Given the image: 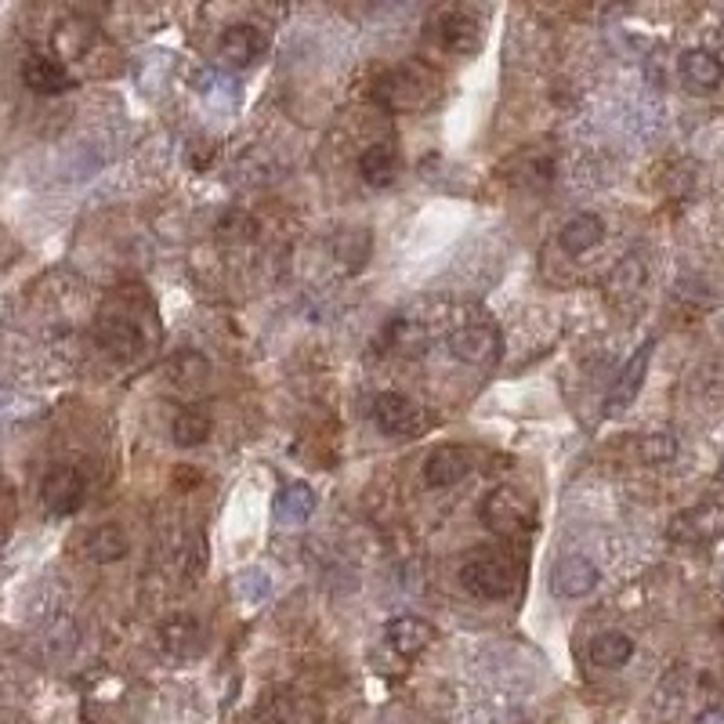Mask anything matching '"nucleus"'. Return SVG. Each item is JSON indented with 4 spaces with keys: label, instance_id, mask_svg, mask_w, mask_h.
I'll return each mask as SVG.
<instances>
[{
    "label": "nucleus",
    "instance_id": "obj_1",
    "mask_svg": "<svg viewBox=\"0 0 724 724\" xmlns=\"http://www.w3.org/2000/svg\"><path fill=\"white\" fill-rule=\"evenodd\" d=\"M438 95H443V84L421 62L395 65V70L377 76V84H373V98L391 112H424L435 106Z\"/></svg>",
    "mask_w": 724,
    "mask_h": 724
},
{
    "label": "nucleus",
    "instance_id": "obj_2",
    "mask_svg": "<svg viewBox=\"0 0 724 724\" xmlns=\"http://www.w3.org/2000/svg\"><path fill=\"white\" fill-rule=\"evenodd\" d=\"M463 591H471L482 602H500L515 591V565L496 551H474L460 569Z\"/></svg>",
    "mask_w": 724,
    "mask_h": 724
},
{
    "label": "nucleus",
    "instance_id": "obj_3",
    "mask_svg": "<svg viewBox=\"0 0 724 724\" xmlns=\"http://www.w3.org/2000/svg\"><path fill=\"white\" fill-rule=\"evenodd\" d=\"M479 518L493 536L511 540V536L529 533V526H533V504L518 490H511V485H496V490L485 493Z\"/></svg>",
    "mask_w": 724,
    "mask_h": 724
},
{
    "label": "nucleus",
    "instance_id": "obj_4",
    "mask_svg": "<svg viewBox=\"0 0 724 724\" xmlns=\"http://www.w3.org/2000/svg\"><path fill=\"white\" fill-rule=\"evenodd\" d=\"M95 341L112 362H134L145 348V334L131 315L106 312V315H98V323H95Z\"/></svg>",
    "mask_w": 724,
    "mask_h": 724
},
{
    "label": "nucleus",
    "instance_id": "obj_5",
    "mask_svg": "<svg viewBox=\"0 0 724 724\" xmlns=\"http://www.w3.org/2000/svg\"><path fill=\"white\" fill-rule=\"evenodd\" d=\"M446 348H449L452 359L468 362V366H496L500 355H504L500 334H496L493 326H485V323H471V326L452 330L446 337Z\"/></svg>",
    "mask_w": 724,
    "mask_h": 724
},
{
    "label": "nucleus",
    "instance_id": "obj_6",
    "mask_svg": "<svg viewBox=\"0 0 724 724\" xmlns=\"http://www.w3.org/2000/svg\"><path fill=\"white\" fill-rule=\"evenodd\" d=\"M427 37L452 55H471V51H479V44H482V26L468 11L449 8L427 19Z\"/></svg>",
    "mask_w": 724,
    "mask_h": 724
},
{
    "label": "nucleus",
    "instance_id": "obj_7",
    "mask_svg": "<svg viewBox=\"0 0 724 724\" xmlns=\"http://www.w3.org/2000/svg\"><path fill=\"white\" fill-rule=\"evenodd\" d=\"M87 496V482L84 474L73 468V463H55V468L44 474L40 482V500L51 515H73L81 511Z\"/></svg>",
    "mask_w": 724,
    "mask_h": 724
},
{
    "label": "nucleus",
    "instance_id": "obj_8",
    "mask_svg": "<svg viewBox=\"0 0 724 724\" xmlns=\"http://www.w3.org/2000/svg\"><path fill=\"white\" fill-rule=\"evenodd\" d=\"M373 421H377V427L384 435H417L424 424V413L421 406H417L413 399H406V395L399 391H384L373 399Z\"/></svg>",
    "mask_w": 724,
    "mask_h": 724
},
{
    "label": "nucleus",
    "instance_id": "obj_9",
    "mask_svg": "<svg viewBox=\"0 0 724 724\" xmlns=\"http://www.w3.org/2000/svg\"><path fill=\"white\" fill-rule=\"evenodd\" d=\"M598 587V569L591 558L583 554H565V558L554 562L551 572V591L565 598V602H576V598H587Z\"/></svg>",
    "mask_w": 724,
    "mask_h": 724
},
{
    "label": "nucleus",
    "instance_id": "obj_10",
    "mask_svg": "<svg viewBox=\"0 0 724 724\" xmlns=\"http://www.w3.org/2000/svg\"><path fill=\"white\" fill-rule=\"evenodd\" d=\"M724 533V507L721 504H699L688 507L671 522V540L677 543H710Z\"/></svg>",
    "mask_w": 724,
    "mask_h": 724
},
{
    "label": "nucleus",
    "instance_id": "obj_11",
    "mask_svg": "<svg viewBox=\"0 0 724 724\" xmlns=\"http://www.w3.org/2000/svg\"><path fill=\"white\" fill-rule=\"evenodd\" d=\"M218 55L229 70H246L265 55V33L251 26V22H240V26H229L218 37Z\"/></svg>",
    "mask_w": 724,
    "mask_h": 724
},
{
    "label": "nucleus",
    "instance_id": "obj_12",
    "mask_svg": "<svg viewBox=\"0 0 724 724\" xmlns=\"http://www.w3.org/2000/svg\"><path fill=\"white\" fill-rule=\"evenodd\" d=\"M677 73H681V84L692 95H710V90H717L724 84V62L707 48L685 51L681 62H677Z\"/></svg>",
    "mask_w": 724,
    "mask_h": 724
},
{
    "label": "nucleus",
    "instance_id": "obj_13",
    "mask_svg": "<svg viewBox=\"0 0 724 724\" xmlns=\"http://www.w3.org/2000/svg\"><path fill=\"white\" fill-rule=\"evenodd\" d=\"M384 638H388L391 652L402 655V660H417L427 644L435 641V624L424 616H395L388 627H384Z\"/></svg>",
    "mask_w": 724,
    "mask_h": 724
},
{
    "label": "nucleus",
    "instance_id": "obj_14",
    "mask_svg": "<svg viewBox=\"0 0 724 724\" xmlns=\"http://www.w3.org/2000/svg\"><path fill=\"white\" fill-rule=\"evenodd\" d=\"M652 352H655V341H644L638 352H634L624 370L616 373V384L613 391H608V402H605V413H616L624 410V406H630L634 399H638L641 384H644V373H649V362H652Z\"/></svg>",
    "mask_w": 724,
    "mask_h": 724
},
{
    "label": "nucleus",
    "instance_id": "obj_15",
    "mask_svg": "<svg viewBox=\"0 0 724 724\" xmlns=\"http://www.w3.org/2000/svg\"><path fill=\"white\" fill-rule=\"evenodd\" d=\"M468 471H471V449L463 446H438L424 460V482L432 490H449V485L463 482Z\"/></svg>",
    "mask_w": 724,
    "mask_h": 724
},
{
    "label": "nucleus",
    "instance_id": "obj_16",
    "mask_svg": "<svg viewBox=\"0 0 724 724\" xmlns=\"http://www.w3.org/2000/svg\"><path fill=\"white\" fill-rule=\"evenodd\" d=\"M22 84H26L33 95H62V90L73 87V76L65 73V65L59 59H48V55H29L22 62Z\"/></svg>",
    "mask_w": 724,
    "mask_h": 724
},
{
    "label": "nucleus",
    "instance_id": "obj_17",
    "mask_svg": "<svg viewBox=\"0 0 724 724\" xmlns=\"http://www.w3.org/2000/svg\"><path fill=\"white\" fill-rule=\"evenodd\" d=\"M605 240V221L598 218V214H576V218H569L565 221V229L558 232V243H562V251L565 254H587V251H594L598 243Z\"/></svg>",
    "mask_w": 724,
    "mask_h": 724
},
{
    "label": "nucleus",
    "instance_id": "obj_18",
    "mask_svg": "<svg viewBox=\"0 0 724 724\" xmlns=\"http://www.w3.org/2000/svg\"><path fill=\"white\" fill-rule=\"evenodd\" d=\"M160 644L174 660H192L203 649V627L192 616H174L160 627Z\"/></svg>",
    "mask_w": 724,
    "mask_h": 724
},
{
    "label": "nucleus",
    "instance_id": "obj_19",
    "mask_svg": "<svg viewBox=\"0 0 724 724\" xmlns=\"http://www.w3.org/2000/svg\"><path fill=\"white\" fill-rule=\"evenodd\" d=\"M272 511H276V522H282V526H301V522H309L312 511H315V493H312V485H304V482L282 485L279 496H276V504H272Z\"/></svg>",
    "mask_w": 724,
    "mask_h": 724
},
{
    "label": "nucleus",
    "instance_id": "obj_20",
    "mask_svg": "<svg viewBox=\"0 0 724 724\" xmlns=\"http://www.w3.org/2000/svg\"><path fill=\"white\" fill-rule=\"evenodd\" d=\"M84 554L90 562L98 565H112L120 562L123 554H128V533L117 526V522H106V526H95L87 533V543H84Z\"/></svg>",
    "mask_w": 724,
    "mask_h": 724
},
{
    "label": "nucleus",
    "instance_id": "obj_21",
    "mask_svg": "<svg viewBox=\"0 0 724 724\" xmlns=\"http://www.w3.org/2000/svg\"><path fill=\"white\" fill-rule=\"evenodd\" d=\"M359 174L366 185L373 189H388L395 178H399V156L388 145H370V149H362L359 156Z\"/></svg>",
    "mask_w": 724,
    "mask_h": 724
},
{
    "label": "nucleus",
    "instance_id": "obj_22",
    "mask_svg": "<svg viewBox=\"0 0 724 724\" xmlns=\"http://www.w3.org/2000/svg\"><path fill=\"white\" fill-rule=\"evenodd\" d=\"M591 663L594 666H602V671H619V666H627L630 663V655H634V641L627 638V634H619V630H605V634H598V638L591 641Z\"/></svg>",
    "mask_w": 724,
    "mask_h": 724
},
{
    "label": "nucleus",
    "instance_id": "obj_23",
    "mask_svg": "<svg viewBox=\"0 0 724 724\" xmlns=\"http://www.w3.org/2000/svg\"><path fill=\"white\" fill-rule=\"evenodd\" d=\"M214 432V421L207 413L200 410V406H185V410L174 413V424H171V435L181 449H196L210 438Z\"/></svg>",
    "mask_w": 724,
    "mask_h": 724
},
{
    "label": "nucleus",
    "instance_id": "obj_24",
    "mask_svg": "<svg viewBox=\"0 0 724 724\" xmlns=\"http://www.w3.org/2000/svg\"><path fill=\"white\" fill-rule=\"evenodd\" d=\"M90 40H95V29L84 19H65L59 29H55V51H59V62H76L84 59Z\"/></svg>",
    "mask_w": 724,
    "mask_h": 724
},
{
    "label": "nucleus",
    "instance_id": "obj_25",
    "mask_svg": "<svg viewBox=\"0 0 724 724\" xmlns=\"http://www.w3.org/2000/svg\"><path fill=\"white\" fill-rule=\"evenodd\" d=\"M334 254L341 257L348 272H359L362 265H366V257H370V232L345 229V232L334 240Z\"/></svg>",
    "mask_w": 724,
    "mask_h": 724
},
{
    "label": "nucleus",
    "instance_id": "obj_26",
    "mask_svg": "<svg viewBox=\"0 0 724 724\" xmlns=\"http://www.w3.org/2000/svg\"><path fill=\"white\" fill-rule=\"evenodd\" d=\"M207 359L196 355V352H181L171 359V381L178 384V388H203V381H207Z\"/></svg>",
    "mask_w": 724,
    "mask_h": 724
},
{
    "label": "nucleus",
    "instance_id": "obj_27",
    "mask_svg": "<svg viewBox=\"0 0 724 724\" xmlns=\"http://www.w3.org/2000/svg\"><path fill=\"white\" fill-rule=\"evenodd\" d=\"M638 457L644 463H666L677 457V438L666 435V432H655V435H644L638 438Z\"/></svg>",
    "mask_w": 724,
    "mask_h": 724
},
{
    "label": "nucleus",
    "instance_id": "obj_28",
    "mask_svg": "<svg viewBox=\"0 0 724 724\" xmlns=\"http://www.w3.org/2000/svg\"><path fill=\"white\" fill-rule=\"evenodd\" d=\"M236 591H240V598H246V602H262V598H268L272 583L262 569H246L236 576Z\"/></svg>",
    "mask_w": 724,
    "mask_h": 724
},
{
    "label": "nucleus",
    "instance_id": "obj_29",
    "mask_svg": "<svg viewBox=\"0 0 724 724\" xmlns=\"http://www.w3.org/2000/svg\"><path fill=\"white\" fill-rule=\"evenodd\" d=\"M218 232L221 236H251L254 232V225H251V214H225V221L218 225Z\"/></svg>",
    "mask_w": 724,
    "mask_h": 724
},
{
    "label": "nucleus",
    "instance_id": "obj_30",
    "mask_svg": "<svg viewBox=\"0 0 724 724\" xmlns=\"http://www.w3.org/2000/svg\"><path fill=\"white\" fill-rule=\"evenodd\" d=\"M696 724H724V710L721 707H714V710H703L699 714V721Z\"/></svg>",
    "mask_w": 724,
    "mask_h": 724
},
{
    "label": "nucleus",
    "instance_id": "obj_31",
    "mask_svg": "<svg viewBox=\"0 0 724 724\" xmlns=\"http://www.w3.org/2000/svg\"><path fill=\"white\" fill-rule=\"evenodd\" d=\"M721 482H724V452H721Z\"/></svg>",
    "mask_w": 724,
    "mask_h": 724
}]
</instances>
